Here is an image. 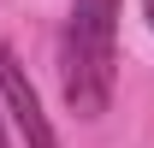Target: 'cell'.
I'll list each match as a JSON object with an SVG mask.
<instances>
[{
    "mask_svg": "<svg viewBox=\"0 0 154 148\" xmlns=\"http://www.w3.org/2000/svg\"><path fill=\"white\" fill-rule=\"evenodd\" d=\"M142 6H148V24H154V0H142Z\"/></svg>",
    "mask_w": 154,
    "mask_h": 148,
    "instance_id": "cell-3",
    "label": "cell"
},
{
    "mask_svg": "<svg viewBox=\"0 0 154 148\" xmlns=\"http://www.w3.org/2000/svg\"><path fill=\"white\" fill-rule=\"evenodd\" d=\"M0 101H6L12 125H18V136L30 148H59L54 125H48V113H42V101H36V83H30L24 59L12 54V48H0Z\"/></svg>",
    "mask_w": 154,
    "mask_h": 148,
    "instance_id": "cell-2",
    "label": "cell"
},
{
    "mask_svg": "<svg viewBox=\"0 0 154 148\" xmlns=\"http://www.w3.org/2000/svg\"><path fill=\"white\" fill-rule=\"evenodd\" d=\"M113 18L119 0H77L71 24L59 36V77H65V107L77 119H101L113 101Z\"/></svg>",
    "mask_w": 154,
    "mask_h": 148,
    "instance_id": "cell-1",
    "label": "cell"
},
{
    "mask_svg": "<svg viewBox=\"0 0 154 148\" xmlns=\"http://www.w3.org/2000/svg\"><path fill=\"white\" fill-rule=\"evenodd\" d=\"M0 148H6V125H0Z\"/></svg>",
    "mask_w": 154,
    "mask_h": 148,
    "instance_id": "cell-4",
    "label": "cell"
}]
</instances>
